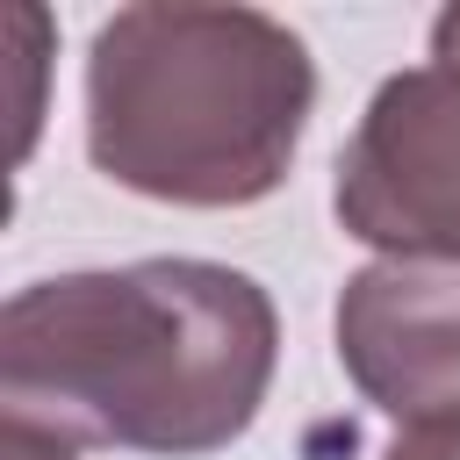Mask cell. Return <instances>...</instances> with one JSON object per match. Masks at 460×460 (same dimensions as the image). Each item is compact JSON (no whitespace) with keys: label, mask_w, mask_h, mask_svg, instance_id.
Returning a JSON list of instances; mask_svg holds the SVG:
<instances>
[{"label":"cell","mask_w":460,"mask_h":460,"mask_svg":"<svg viewBox=\"0 0 460 460\" xmlns=\"http://www.w3.org/2000/svg\"><path fill=\"white\" fill-rule=\"evenodd\" d=\"M280 359L266 288L216 259H137L36 280L0 316L7 424L58 446L194 460L230 446Z\"/></svg>","instance_id":"obj_1"},{"label":"cell","mask_w":460,"mask_h":460,"mask_svg":"<svg viewBox=\"0 0 460 460\" xmlns=\"http://www.w3.org/2000/svg\"><path fill=\"white\" fill-rule=\"evenodd\" d=\"M309 43L259 7H115L86 50V158L172 208L266 201L309 129Z\"/></svg>","instance_id":"obj_2"},{"label":"cell","mask_w":460,"mask_h":460,"mask_svg":"<svg viewBox=\"0 0 460 460\" xmlns=\"http://www.w3.org/2000/svg\"><path fill=\"white\" fill-rule=\"evenodd\" d=\"M338 223L381 259L460 266V65H410L374 86L338 151Z\"/></svg>","instance_id":"obj_3"},{"label":"cell","mask_w":460,"mask_h":460,"mask_svg":"<svg viewBox=\"0 0 460 460\" xmlns=\"http://www.w3.org/2000/svg\"><path fill=\"white\" fill-rule=\"evenodd\" d=\"M338 367L395 424L460 417V266H359L338 295Z\"/></svg>","instance_id":"obj_4"},{"label":"cell","mask_w":460,"mask_h":460,"mask_svg":"<svg viewBox=\"0 0 460 460\" xmlns=\"http://www.w3.org/2000/svg\"><path fill=\"white\" fill-rule=\"evenodd\" d=\"M50 22L36 7H7L0 22V58L14 72V158H29L36 144V122H43V72H50Z\"/></svg>","instance_id":"obj_5"},{"label":"cell","mask_w":460,"mask_h":460,"mask_svg":"<svg viewBox=\"0 0 460 460\" xmlns=\"http://www.w3.org/2000/svg\"><path fill=\"white\" fill-rule=\"evenodd\" d=\"M381 460H460V417H438V424H402L395 446Z\"/></svg>","instance_id":"obj_6"},{"label":"cell","mask_w":460,"mask_h":460,"mask_svg":"<svg viewBox=\"0 0 460 460\" xmlns=\"http://www.w3.org/2000/svg\"><path fill=\"white\" fill-rule=\"evenodd\" d=\"M0 460H79L72 446H58V438H43V431H22V424H7V438H0Z\"/></svg>","instance_id":"obj_7"},{"label":"cell","mask_w":460,"mask_h":460,"mask_svg":"<svg viewBox=\"0 0 460 460\" xmlns=\"http://www.w3.org/2000/svg\"><path fill=\"white\" fill-rule=\"evenodd\" d=\"M431 58H438V65H460V7H446V14L431 22Z\"/></svg>","instance_id":"obj_8"}]
</instances>
